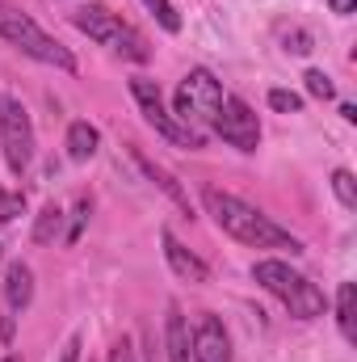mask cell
<instances>
[{
  "instance_id": "cell-1",
  "label": "cell",
  "mask_w": 357,
  "mask_h": 362,
  "mask_svg": "<svg viewBox=\"0 0 357 362\" xmlns=\"http://www.w3.org/2000/svg\"><path fill=\"white\" fill-rule=\"evenodd\" d=\"M202 202H206V211L214 215V223L231 240L253 245V249H290V253H303V240H294L286 228H277L269 215H261L257 206H248L244 198H236V194H227L219 185H206Z\"/></svg>"
},
{
  "instance_id": "cell-2",
  "label": "cell",
  "mask_w": 357,
  "mask_h": 362,
  "mask_svg": "<svg viewBox=\"0 0 357 362\" xmlns=\"http://www.w3.org/2000/svg\"><path fill=\"white\" fill-rule=\"evenodd\" d=\"M0 38L8 42V47H17L21 55H30V59H38V64H51V68H59V72H76V55L63 47V42H55L30 13H21L17 4H0Z\"/></svg>"
},
{
  "instance_id": "cell-3",
  "label": "cell",
  "mask_w": 357,
  "mask_h": 362,
  "mask_svg": "<svg viewBox=\"0 0 357 362\" xmlns=\"http://www.w3.org/2000/svg\"><path fill=\"white\" fill-rule=\"evenodd\" d=\"M253 278H257V286H265L269 295H277L282 303H286V312L290 316H298V320H315V316H324V308H328V299H324V291L311 282V278H303L298 270H290L286 262H257L253 266Z\"/></svg>"
},
{
  "instance_id": "cell-4",
  "label": "cell",
  "mask_w": 357,
  "mask_h": 362,
  "mask_svg": "<svg viewBox=\"0 0 357 362\" xmlns=\"http://www.w3.org/2000/svg\"><path fill=\"white\" fill-rule=\"evenodd\" d=\"M223 85L206 72V68H193L189 76H185V85L177 89V122L181 127H189V131H202V127H214V118H219V105H223Z\"/></svg>"
},
{
  "instance_id": "cell-5",
  "label": "cell",
  "mask_w": 357,
  "mask_h": 362,
  "mask_svg": "<svg viewBox=\"0 0 357 362\" xmlns=\"http://www.w3.org/2000/svg\"><path fill=\"white\" fill-rule=\"evenodd\" d=\"M0 148H4V165L21 177L34 160V122L17 97H0Z\"/></svg>"
},
{
  "instance_id": "cell-6",
  "label": "cell",
  "mask_w": 357,
  "mask_h": 362,
  "mask_svg": "<svg viewBox=\"0 0 357 362\" xmlns=\"http://www.w3.org/2000/svg\"><path fill=\"white\" fill-rule=\"evenodd\" d=\"M131 97L139 101V110H143V118H147V127H156L164 139H173L181 148H189V152H198L202 148V131H189V127H181L177 118L164 110V101H160V89H156V81H147V76H135L131 81Z\"/></svg>"
},
{
  "instance_id": "cell-7",
  "label": "cell",
  "mask_w": 357,
  "mask_h": 362,
  "mask_svg": "<svg viewBox=\"0 0 357 362\" xmlns=\"http://www.w3.org/2000/svg\"><path fill=\"white\" fill-rule=\"evenodd\" d=\"M214 131L223 135V144H231L240 152H257V144H261V122H257L253 105L240 101V97H223L219 118H214Z\"/></svg>"
},
{
  "instance_id": "cell-8",
  "label": "cell",
  "mask_w": 357,
  "mask_h": 362,
  "mask_svg": "<svg viewBox=\"0 0 357 362\" xmlns=\"http://www.w3.org/2000/svg\"><path fill=\"white\" fill-rule=\"evenodd\" d=\"M72 25H76V30H85L89 38H97V42H105V47H114V42H118V34L126 30V21H122L114 8L97 4V0L80 4V8L72 13Z\"/></svg>"
},
{
  "instance_id": "cell-9",
  "label": "cell",
  "mask_w": 357,
  "mask_h": 362,
  "mask_svg": "<svg viewBox=\"0 0 357 362\" xmlns=\"http://www.w3.org/2000/svg\"><path fill=\"white\" fill-rule=\"evenodd\" d=\"M193 362H231V341L219 316H202L193 333Z\"/></svg>"
},
{
  "instance_id": "cell-10",
  "label": "cell",
  "mask_w": 357,
  "mask_h": 362,
  "mask_svg": "<svg viewBox=\"0 0 357 362\" xmlns=\"http://www.w3.org/2000/svg\"><path fill=\"white\" fill-rule=\"evenodd\" d=\"M160 240H164V257H169V266H173V274L177 278H185V282H210V270H206V262L202 257H193L185 245H181L177 236L164 228L160 232Z\"/></svg>"
},
{
  "instance_id": "cell-11",
  "label": "cell",
  "mask_w": 357,
  "mask_h": 362,
  "mask_svg": "<svg viewBox=\"0 0 357 362\" xmlns=\"http://www.w3.org/2000/svg\"><path fill=\"white\" fill-rule=\"evenodd\" d=\"M164 346H169V362H193V337L185 329L177 303H169V316H164Z\"/></svg>"
},
{
  "instance_id": "cell-12",
  "label": "cell",
  "mask_w": 357,
  "mask_h": 362,
  "mask_svg": "<svg viewBox=\"0 0 357 362\" xmlns=\"http://www.w3.org/2000/svg\"><path fill=\"white\" fill-rule=\"evenodd\" d=\"M4 299H8L13 312L30 308V299H34V274H30L25 262H13V266L4 270Z\"/></svg>"
},
{
  "instance_id": "cell-13",
  "label": "cell",
  "mask_w": 357,
  "mask_h": 362,
  "mask_svg": "<svg viewBox=\"0 0 357 362\" xmlns=\"http://www.w3.org/2000/svg\"><path fill=\"white\" fill-rule=\"evenodd\" d=\"M131 156H135V165L143 169V177L152 181V185H160V189H164V194H169V198H173V202L181 206V211L189 215V194H185V189L177 185V177H173L169 169H160V165H152V160H147V156H143L139 148H131Z\"/></svg>"
},
{
  "instance_id": "cell-14",
  "label": "cell",
  "mask_w": 357,
  "mask_h": 362,
  "mask_svg": "<svg viewBox=\"0 0 357 362\" xmlns=\"http://www.w3.org/2000/svg\"><path fill=\"white\" fill-rule=\"evenodd\" d=\"M97 144H101V131L92 127V122H72L68 127V156L76 160V165H85L97 156Z\"/></svg>"
},
{
  "instance_id": "cell-15",
  "label": "cell",
  "mask_w": 357,
  "mask_h": 362,
  "mask_svg": "<svg viewBox=\"0 0 357 362\" xmlns=\"http://www.w3.org/2000/svg\"><path fill=\"white\" fill-rule=\"evenodd\" d=\"M337 325H341V333L349 341L357 337V286L353 282H341V291H337Z\"/></svg>"
},
{
  "instance_id": "cell-16",
  "label": "cell",
  "mask_w": 357,
  "mask_h": 362,
  "mask_svg": "<svg viewBox=\"0 0 357 362\" xmlns=\"http://www.w3.org/2000/svg\"><path fill=\"white\" fill-rule=\"evenodd\" d=\"M59 232H63V211H59L55 202H47V206L38 211V219H34V245H51Z\"/></svg>"
},
{
  "instance_id": "cell-17",
  "label": "cell",
  "mask_w": 357,
  "mask_h": 362,
  "mask_svg": "<svg viewBox=\"0 0 357 362\" xmlns=\"http://www.w3.org/2000/svg\"><path fill=\"white\" fill-rule=\"evenodd\" d=\"M114 51H118V55H126V59H135V64H143V59L152 55V51H147V42H143V38H139V34H135L131 25H126V30L118 34V42H114Z\"/></svg>"
},
{
  "instance_id": "cell-18",
  "label": "cell",
  "mask_w": 357,
  "mask_h": 362,
  "mask_svg": "<svg viewBox=\"0 0 357 362\" xmlns=\"http://www.w3.org/2000/svg\"><path fill=\"white\" fill-rule=\"evenodd\" d=\"M89 215H92V202H89V198H76L72 219H68V232H63V245H76V240H80V232H85Z\"/></svg>"
},
{
  "instance_id": "cell-19",
  "label": "cell",
  "mask_w": 357,
  "mask_h": 362,
  "mask_svg": "<svg viewBox=\"0 0 357 362\" xmlns=\"http://www.w3.org/2000/svg\"><path fill=\"white\" fill-rule=\"evenodd\" d=\"M332 194L341 198V206H349V211L357 206V177L349 169H337V173H332Z\"/></svg>"
},
{
  "instance_id": "cell-20",
  "label": "cell",
  "mask_w": 357,
  "mask_h": 362,
  "mask_svg": "<svg viewBox=\"0 0 357 362\" xmlns=\"http://www.w3.org/2000/svg\"><path fill=\"white\" fill-rule=\"evenodd\" d=\"M17 215H25V194L21 189H0V223H13Z\"/></svg>"
},
{
  "instance_id": "cell-21",
  "label": "cell",
  "mask_w": 357,
  "mask_h": 362,
  "mask_svg": "<svg viewBox=\"0 0 357 362\" xmlns=\"http://www.w3.org/2000/svg\"><path fill=\"white\" fill-rule=\"evenodd\" d=\"M147 8H152V17L169 30V34H177L181 30V17H177V8H173V0H143Z\"/></svg>"
},
{
  "instance_id": "cell-22",
  "label": "cell",
  "mask_w": 357,
  "mask_h": 362,
  "mask_svg": "<svg viewBox=\"0 0 357 362\" xmlns=\"http://www.w3.org/2000/svg\"><path fill=\"white\" fill-rule=\"evenodd\" d=\"M269 105L277 110V114H298L303 110V97L290 89H269Z\"/></svg>"
},
{
  "instance_id": "cell-23",
  "label": "cell",
  "mask_w": 357,
  "mask_h": 362,
  "mask_svg": "<svg viewBox=\"0 0 357 362\" xmlns=\"http://www.w3.org/2000/svg\"><path fill=\"white\" fill-rule=\"evenodd\" d=\"M303 81H307V93H311V97H320V101H328V97H337V85H332V81H328V76H324L320 68H311V72H307Z\"/></svg>"
},
{
  "instance_id": "cell-24",
  "label": "cell",
  "mask_w": 357,
  "mask_h": 362,
  "mask_svg": "<svg viewBox=\"0 0 357 362\" xmlns=\"http://www.w3.org/2000/svg\"><path fill=\"white\" fill-rule=\"evenodd\" d=\"M282 42H286V51H294V55H307V51H311V34H307V30H290Z\"/></svg>"
},
{
  "instance_id": "cell-25",
  "label": "cell",
  "mask_w": 357,
  "mask_h": 362,
  "mask_svg": "<svg viewBox=\"0 0 357 362\" xmlns=\"http://www.w3.org/2000/svg\"><path fill=\"white\" fill-rule=\"evenodd\" d=\"M109 362H135V346H131V337L114 341V350H109Z\"/></svg>"
},
{
  "instance_id": "cell-26",
  "label": "cell",
  "mask_w": 357,
  "mask_h": 362,
  "mask_svg": "<svg viewBox=\"0 0 357 362\" xmlns=\"http://www.w3.org/2000/svg\"><path fill=\"white\" fill-rule=\"evenodd\" d=\"M59 362H80V337H76V333H72V337H68V346L59 350Z\"/></svg>"
},
{
  "instance_id": "cell-27",
  "label": "cell",
  "mask_w": 357,
  "mask_h": 362,
  "mask_svg": "<svg viewBox=\"0 0 357 362\" xmlns=\"http://www.w3.org/2000/svg\"><path fill=\"white\" fill-rule=\"evenodd\" d=\"M328 4H332V13H341V17L353 13V0H328Z\"/></svg>"
},
{
  "instance_id": "cell-28",
  "label": "cell",
  "mask_w": 357,
  "mask_h": 362,
  "mask_svg": "<svg viewBox=\"0 0 357 362\" xmlns=\"http://www.w3.org/2000/svg\"><path fill=\"white\" fill-rule=\"evenodd\" d=\"M341 118H345V122H357V105H349V101H345V105H341Z\"/></svg>"
},
{
  "instance_id": "cell-29",
  "label": "cell",
  "mask_w": 357,
  "mask_h": 362,
  "mask_svg": "<svg viewBox=\"0 0 357 362\" xmlns=\"http://www.w3.org/2000/svg\"><path fill=\"white\" fill-rule=\"evenodd\" d=\"M0 362H21V358H17V354H8V358H0Z\"/></svg>"
},
{
  "instance_id": "cell-30",
  "label": "cell",
  "mask_w": 357,
  "mask_h": 362,
  "mask_svg": "<svg viewBox=\"0 0 357 362\" xmlns=\"http://www.w3.org/2000/svg\"><path fill=\"white\" fill-rule=\"evenodd\" d=\"M0 262H4V245H0Z\"/></svg>"
}]
</instances>
